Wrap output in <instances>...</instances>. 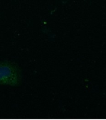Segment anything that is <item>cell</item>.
<instances>
[{
    "instance_id": "1",
    "label": "cell",
    "mask_w": 106,
    "mask_h": 120,
    "mask_svg": "<svg viewBox=\"0 0 106 120\" xmlns=\"http://www.w3.org/2000/svg\"><path fill=\"white\" fill-rule=\"evenodd\" d=\"M21 80V71L18 66L7 61L0 62V85L17 86Z\"/></svg>"
}]
</instances>
